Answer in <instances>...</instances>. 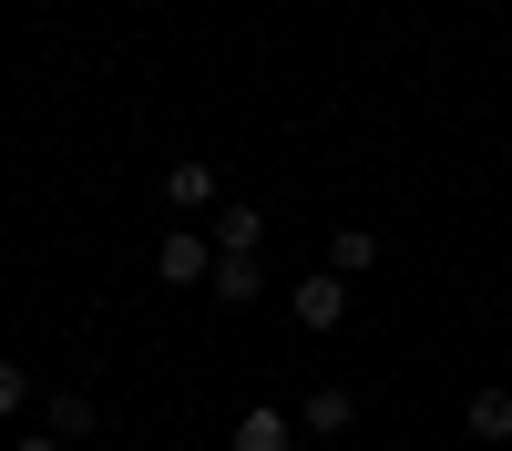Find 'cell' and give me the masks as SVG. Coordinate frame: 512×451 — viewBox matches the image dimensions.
Here are the masks:
<instances>
[{
  "label": "cell",
  "mask_w": 512,
  "mask_h": 451,
  "mask_svg": "<svg viewBox=\"0 0 512 451\" xmlns=\"http://www.w3.org/2000/svg\"><path fill=\"white\" fill-rule=\"evenodd\" d=\"M287 318L308 328V339H328V328L349 318V277H297V287H287Z\"/></svg>",
  "instance_id": "1"
},
{
  "label": "cell",
  "mask_w": 512,
  "mask_h": 451,
  "mask_svg": "<svg viewBox=\"0 0 512 451\" xmlns=\"http://www.w3.org/2000/svg\"><path fill=\"white\" fill-rule=\"evenodd\" d=\"M164 205H175V216L195 226V216H216V205H226V185H216V164H164Z\"/></svg>",
  "instance_id": "2"
},
{
  "label": "cell",
  "mask_w": 512,
  "mask_h": 451,
  "mask_svg": "<svg viewBox=\"0 0 512 451\" xmlns=\"http://www.w3.org/2000/svg\"><path fill=\"white\" fill-rule=\"evenodd\" d=\"M154 277H164V287H205V277H216V246H205L195 226H175V236L154 246Z\"/></svg>",
  "instance_id": "3"
},
{
  "label": "cell",
  "mask_w": 512,
  "mask_h": 451,
  "mask_svg": "<svg viewBox=\"0 0 512 451\" xmlns=\"http://www.w3.org/2000/svg\"><path fill=\"white\" fill-rule=\"evenodd\" d=\"M349 421H359V400L338 390V380H328V390H308V400H297V431H318V441H338V431H349Z\"/></svg>",
  "instance_id": "4"
},
{
  "label": "cell",
  "mask_w": 512,
  "mask_h": 451,
  "mask_svg": "<svg viewBox=\"0 0 512 451\" xmlns=\"http://www.w3.org/2000/svg\"><path fill=\"white\" fill-rule=\"evenodd\" d=\"M205 287H216L226 308H256V298H267V267H256V257H216V277H205Z\"/></svg>",
  "instance_id": "5"
},
{
  "label": "cell",
  "mask_w": 512,
  "mask_h": 451,
  "mask_svg": "<svg viewBox=\"0 0 512 451\" xmlns=\"http://www.w3.org/2000/svg\"><path fill=\"white\" fill-rule=\"evenodd\" d=\"M256 236H267L256 205H216V257H256Z\"/></svg>",
  "instance_id": "6"
},
{
  "label": "cell",
  "mask_w": 512,
  "mask_h": 451,
  "mask_svg": "<svg viewBox=\"0 0 512 451\" xmlns=\"http://www.w3.org/2000/svg\"><path fill=\"white\" fill-rule=\"evenodd\" d=\"M226 451H287V410H277V400H256L246 421H236V441H226Z\"/></svg>",
  "instance_id": "7"
},
{
  "label": "cell",
  "mask_w": 512,
  "mask_h": 451,
  "mask_svg": "<svg viewBox=\"0 0 512 451\" xmlns=\"http://www.w3.org/2000/svg\"><path fill=\"white\" fill-rule=\"evenodd\" d=\"M359 267H379V236L369 226H338L328 236V277H359Z\"/></svg>",
  "instance_id": "8"
},
{
  "label": "cell",
  "mask_w": 512,
  "mask_h": 451,
  "mask_svg": "<svg viewBox=\"0 0 512 451\" xmlns=\"http://www.w3.org/2000/svg\"><path fill=\"white\" fill-rule=\"evenodd\" d=\"M472 441H512V390H472Z\"/></svg>",
  "instance_id": "9"
},
{
  "label": "cell",
  "mask_w": 512,
  "mask_h": 451,
  "mask_svg": "<svg viewBox=\"0 0 512 451\" xmlns=\"http://www.w3.org/2000/svg\"><path fill=\"white\" fill-rule=\"evenodd\" d=\"M82 431H93V400H82V390H52V441H82Z\"/></svg>",
  "instance_id": "10"
},
{
  "label": "cell",
  "mask_w": 512,
  "mask_h": 451,
  "mask_svg": "<svg viewBox=\"0 0 512 451\" xmlns=\"http://www.w3.org/2000/svg\"><path fill=\"white\" fill-rule=\"evenodd\" d=\"M21 400H31V369H21V359H0V421H11Z\"/></svg>",
  "instance_id": "11"
},
{
  "label": "cell",
  "mask_w": 512,
  "mask_h": 451,
  "mask_svg": "<svg viewBox=\"0 0 512 451\" xmlns=\"http://www.w3.org/2000/svg\"><path fill=\"white\" fill-rule=\"evenodd\" d=\"M11 451H62V441H11Z\"/></svg>",
  "instance_id": "12"
}]
</instances>
